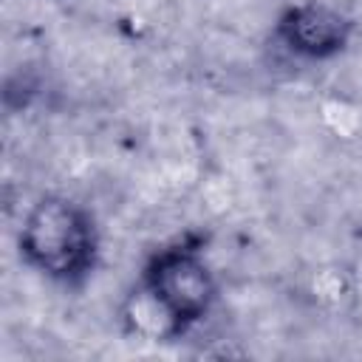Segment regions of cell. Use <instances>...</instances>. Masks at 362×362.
<instances>
[{
    "mask_svg": "<svg viewBox=\"0 0 362 362\" xmlns=\"http://www.w3.org/2000/svg\"><path fill=\"white\" fill-rule=\"evenodd\" d=\"M20 252L31 269L51 280L85 277L96 260V229L88 209L62 195L40 198L23 218Z\"/></svg>",
    "mask_w": 362,
    "mask_h": 362,
    "instance_id": "obj_1",
    "label": "cell"
},
{
    "mask_svg": "<svg viewBox=\"0 0 362 362\" xmlns=\"http://www.w3.org/2000/svg\"><path fill=\"white\" fill-rule=\"evenodd\" d=\"M144 280L187 320V325L198 322L215 303L218 286L215 274L189 246L161 249L144 269Z\"/></svg>",
    "mask_w": 362,
    "mask_h": 362,
    "instance_id": "obj_2",
    "label": "cell"
},
{
    "mask_svg": "<svg viewBox=\"0 0 362 362\" xmlns=\"http://www.w3.org/2000/svg\"><path fill=\"white\" fill-rule=\"evenodd\" d=\"M351 31V17L342 8L320 0L294 6L277 20V37L283 40V45L305 59H328L339 54L348 45Z\"/></svg>",
    "mask_w": 362,
    "mask_h": 362,
    "instance_id": "obj_3",
    "label": "cell"
},
{
    "mask_svg": "<svg viewBox=\"0 0 362 362\" xmlns=\"http://www.w3.org/2000/svg\"><path fill=\"white\" fill-rule=\"evenodd\" d=\"M119 317L124 331L144 342H170L189 328L187 320L144 277L124 294Z\"/></svg>",
    "mask_w": 362,
    "mask_h": 362,
    "instance_id": "obj_4",
    "label": "cell"
},
{
    "mask_svg": "<svg viewBox=\"0 0 362 362\" xmlns=\"http://www.w3.org/2000/svg\"><path fill=\"white\" fill-rule=\"evenodd\" d=\"M314 294L325 303H339L345 294H348V277L342 274V269H320L314 274V283H311Z\"/></svg>",
    "mask_w": 362,
    "mask_h": 362,
    "instance_id": "obj_5",
    "label": "cell"
}]
</instances>
